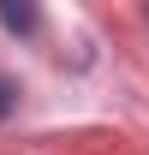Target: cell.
Segmentation results:
<instances>
[{
	"label": "cell",
	"instance_id": "1",
	"mask_svg": "<svg viewBox=\"0 0 149 155\" xmlns=\"http://www.w3.org/2000/svg\"><path fill=\"white\" fill-rule=\"evenodd\" d=\"M0 18H6V30H18V36H36V0H0Z\"/></svg>",
	"mask_w": 149,
	"mask_h": 155
},
{
	"label": "cell",
	"instance_id": "2",
	"mask_svg": "<svg viewBox=\"0 0 149 155\" xmlns=\"http://www.w3.org/2000/svg\"><path fill=\"white\" fill-rule=\"evenodd\" d=\"M12 101H18V84H12V78H0V119L12 114Z\"/></svg>",
	"mask_w": 149,
	"mask_h": 155
}]
</instances>
